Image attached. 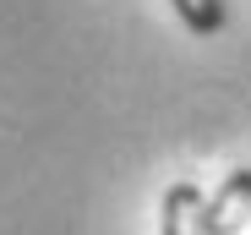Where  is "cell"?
<instances>
[{"label": "cell", "mask_w": 251, "mask_h": 235, "mask_svg": "<svg viewBox=\"0 0 251 235\" xmlns=\"http://www.w3.org/2000/svg\"><path fill=\"white\" fill-rule=\"evenodd\" d=\"M175 6V17L197 33V38H213V33H224V22H229V6L224 0H170Z\"/></svg>", "instance_id": "3957f363"}, {"label": "cell", "mask_w": 251, "mask_h": 235, "mask_svg": "<svg viewBox=\"0 0 251 235\" xmlns=\"http://www.w3.org/2000/svg\"><path fill=\"white\" fill-rule=\"evenodd\" d=\"M202 208H207L202 191L191 181H175L170 191H164V208H158V235H207Z\"/></svg>", "instance_id": "7a4b0ae2"}, {"label": "cell", "mask_w": 251, "mask_h": 235, "mask_svg": "<svg viewBox=\"0 0 251 235\" xmlns=\"http://www.w3.org/2000/svg\"><path fill=\"white\" fill-rule=\"evenodd\" d=\"M202 224H207V235H240L251 224V164L229 170L213 191H207Z\"/></svg>", "instance_id": "6da1fadb"}]
</instances>
